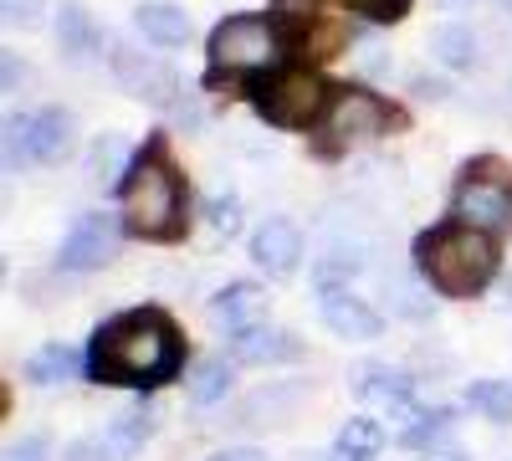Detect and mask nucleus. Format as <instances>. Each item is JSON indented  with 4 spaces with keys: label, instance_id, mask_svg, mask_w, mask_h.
Returning a JSON list of instances; mask_svg holds the SVG:
<instances>
[{
    "label": "nucleus",
    "instance_id": "obj_28",
    "mask_svg": "<svg viewBox=\"0 0 512 461\" xmlns=\"http://www.w3.org/2000/svg\"><path fill=\"white\" fill-rule=\"evenodd\" d=\"M67 461H113V451H108L103 436H88V441H72L67 446Z\"/></svg>",
    "mask_w": 512,
    "mask_h": 461
},
{
    "label": "nucleus",
    "instance_id": "obj_21",
    "mask_svg": "<svg viewBox=\"0 0 512 461\" xmlns=\"http://www.w3.org/2000/svg\"><path fill=\"white\" fill-rule=\"evenodd\" d=\"M226 390H231V369H226V359H200L195 374H190V400H195V405H216Z\"/></svg>",
    "mask_w": 512,
    "mask_h": 461
},
{
    "label": "nucleus",
    "instance_id": "obj_13",
    "mask_svg": "<svg viewBox=\"0 0 512 461\" xmlns=\"http://www.w3.org/2000/svg\"><path fill=\"white\" fill-rule=\"evenodd\" d=\"M72 113L67 108H47V113H36L31 118V159L36 164H52V159H62L67 149H72Z\"/></svg>",
    "mask_w": 512,
    "mask_h": 461
},
{
    "label": "nucleus",
    "instance_id": "obj_8",
    "mask_svg": "<svg viewBox=\"0 0 512 461\" xmlns=\"http://www.w3.org/2000/svg\"><path fill=\"white\" fill-rule=\"evenodd\" d=\"M323 123H328L333 139H374V134H384V123H390V108H384L369 88H338Z\"/></svg>",
    "mask_w": 512,
    "mask_h": 461
},
{
    "label": "nucleus",
    "instance_id": "obj_10",
    "mask_svg": "<svg viewBox=\"0 0 512 461\" xmlns=\"http://www.w3.org/2000/svg\"><path fill=\"white\" fill-rule=\"evenodd\" d=\"M323 323L338 333V339H374V333L384 328L379 313L364 298H354L349 287H323Z\"/></svg>",
    "mask_w": 512,
    "mask_h": 461
},
{
    "label": "nucleus",
    "instance_id": "obj_12",
    "mask_svg": "<svg viewBox=\"0 0 512 461\" xmlns=\"http://www.w3.org/2000/svg\"><path fill=\"white\" fill-rule=\"evenodd\" d=\"M210 318H216L221 328H231V333L262 328V318H267V287H256V282H231L226 292H216Z\"/></svg>",
    "mask_w": 512,
    "mask_h": 461
},
{
    "label": "nucleus",
    "instance_id": "obj_22",
    "mask_svg": "<svg viewBox=\"0 0 512 461\" xmlns=\"http://www.w3.org/2000/svg\"><path fill=\"white\" fill-rule=\"evenodd\" d=\"M359 390L369 395V400H384L390 410H400V405H410V380L400 369H364V380H359Z\"/></svg>",
    "mask_w": 512,
    "mask_h": 461
},
{
    "label": "nucleus",
    "instance_id": "obj_3",
    "mask_svg": "<svg viewBox=\"0 0 512 461\" xmlns=\"http://www.w3.org/2000/svg\"><path fill=\"white\" fill-rule=\"evenodd\" d=\"M123 221L144 241H175L185 231L180 180H175V170H169L159 154L134 159V170H128V180H123Z\"/></svg>",
    "mask_w": 512,
    "mask_h": 461
},
{
    "label": "nucleus",
    "instance_id": "obj_23",
    "mask_svg": "<svg viewBox=\"0 0 512 461\" xmlns=\"http://www.w3.org/2000/svg\"><path fill=\"white\" fill-rule=\"evenodd\" d=\"M384 446V426L379 421H369V415H354V421H344V431H338V451L344 456H374Z\"/></svg>",
    "mask_w": 512,
    "mask_h": 461
},
{
    "label": "nucleus",
    "instance_id": "obj_30",
    "mask_svg": "<svg viewBox=\"0 0 512 461\" xmlns=\"http://www.w3.org/2000/svg\"><path fill=\"white\" fill-rule=\"evenodd\" d=\"M6 461H47V441H41V436H26V441L6 446Z\"/></svg>",
    "mask_w": 512,
    "mask_h": 461
},
{
    "label": "nucleus",
    "instance_id": "obj_16",
    "mask_svg": "<svg viewBox=\"0 0 512 461\" xmlns=\"http://www.w3.org/2000/svg\"><path fill=\"white\" fill-rule=\"evenodd\" d=\"M149 405H139V410H128V415H118V421L103 431V441H108V451H113V461H128L139 446H144V436H149Z\"/></svg>",
    "mask_w": 512,
    "mask_h": 461
},
{
    "label": "nucleus",
    "instance_id": "obj_7",
    "mask_svg": "<svg viewBox=\"0 0 512 461\" xmlns=\"http://www.w3.org/2000/svg\"><path fill=\"white\" fill-rule=\"evenodd\" d=\"M118 257V221L103 216V211H88V216H77L72 231L62 236V267L67 272H98L103 262Z\"/></svg>",
    "mask_w": 512,
    "mask_h": 461
},
{
    "label": "nucleus",
    "instance_id": "obj_9",
    "mask_svg": "<svg viewBox=\"0 0 512 461\" xmlns=\"http://www.w3.org/2000/svg\"><path fill=\"white\" fill-rule=\"evenodd\" d=\"M113 72H118V82L134 98H149V103H169V98H175V72H169L164 62H154V57H144V52L113 47Z\"/></svg>",
    "mask_w": 512,
    "mask_h": 461
},
{
    "label": "nucleus",
    "instance_id": "obj_17",
    "mask_svg": "<svg viewBox=\"0 0 512 461\" xmlns=\"http://www.w3.org/2000/svg\"><path fill=\"white\" fill-rule=\"evenodd\" d=\"M431 52H436L446 67H472V62H477V36H472V26L446 21V26H436V36H431Z\"/></svg>",
    "mask_w": 512,
    "mask_h": 461
},
{
    "label": "nucleus",
    "instance_id": "obj_2",
    "mask_svg": "<svg viewBox=\"0 0 512 461\" xmlns=\"http://www.w3.org/2000/svg\"><path fill=\"white\" fill-rule=\"evenodd\" d=\"M415 257H420L425 282H431L436 292H446V298H472V292H482L497 277V246H492V236L461 226V221L441 226L431 236H420Z\"/></svg>",
    "mask_w": 512,
    "mask_h": 461
},
{
    "label": "nucleus",
    "instance_id": "obj_29",
    "mask_svg": "<svg viewBox=\"0 0 512 461\" xmlns=\"http://www.w3.org/2000/svg\"><path fill=\"white\" fill-rule=\"evenodd\" d=\"M210 226H216V231H226V236H231V231L241 226V205H236L231 195H226V200H216V205H210Z\"/></svg>",
    "mask_w": 512,
    "mask_h": 461
},
{
    "label": "nucleus",
    "instance_id": "obj_4",
    "mask_svg": "<svg viewBox=\"0 0 512 461\" xmlns=\"http://www.w3.org/2000/svg\"><path fill=\"white\" fill-rule=\"evenodd\" d=\"M251 103L277 129H308L313 118L328 113V88L313 72L292 67V72H272L267 82H251Z\"/></svg>",
    "mask_w": 512,
    "mask_h": 461
},
{
    "label": "nucleus",
    "instance_id": "obj_33",
    "mask_svg": "<svg viewBox=\"0 0 512 461\" xmlns=\"http://www.w3.org/2000/svg\"><path fill=\"white\" fill-rule=\"evenodd\" d=\"M16 77H26V72L16 67V52H6V88H16Z\"/></svg>",
    "mask_w": 512,
    "mask_h": 461
},
{
    "label": "nucleus",
    "instance_id": "obj_20",
    "mask_svg": "<svg viewBox=\"0 0 512 461\" xmlns=\"http://www.w3.org/2000/svg\"><path fill=\"white\" fill-rule=\"evenodd\" d=\"M466 405L482 410L487 421L507 426V421H512V385H502V380H477L472 390H466Z\"/></svg>",
    "mask_w": 512,
    "mask_h": 461
},
{
    "label": "nucleus",
    "instance_id": "obj_6",
    "mask_svg": "<svg viewBox=\"0 0 512 461\" xmlns=\"http://www.w3.org/2000/svg\"><path fill=\"white\" fill-rule=\"evenodd\" d=\"M456 221L472 231H502L512 226V180L507 175H472L456 185Z\"/></svg>",
    "mask_w": 512,
    "mask_h": 461
},
{
    "label": "nucleus",
    "instance_id": "obj_15",
    "mask_svg": "<svg viewBox=\"0 0 512 461\" xmlns=\"http://www.w3.org/2000/svg\"><path fill=\"white\" fill-rule=\"evenodd\" d=\"M292 354H297V344L287 339V333H277V328L236 333V359L241 364H277V359H292Z\"/></svg>",
    "mask_w": 512,
    "mask_h": 461
},
{
    "label": "nucleus",
    "instance_id": "obj_11",
    "mask_svg": "<svg viewBox=\"0 0 512 461\" xmlns=\"http://www.w3.org/2000/svg\"><path fill=\"white\" fill-rule=\"evenodd\" d=\"M251 257L262 262L272 277H287L297 267V257H303V231H297L292 221H282V216H272L262 231L251 236Z\"/></svg>",
    "mask_w": 512,
    "mask_h": 461
},
{
    "label": "nucleus",
    "instance_id": "obj_19",
    "mask_svg": "<svg viewBox=\"0 0 512 461\" xmlns=\"http://www.w3.org/2000/svg\"><path fill=\"white\" fill-rule=\"evenodd\" d=\"M72 369H77V354H72L67 344H47V349H36V354L26 359V380H31V385H62Z\"/></svg>",
    "mask_w": 512,
    "mask_h": 461
},
{
    "label": "nucleus",
    "instance_id": "obj_36",
    "mask_svg": "<svg viewBox=\"0 0 512 461\" xmlns=\"http://www.w3.org/2000/svg\"><path fill=\"white\" fill-rule=\"evenodd\" d=\"M507 11H512V0H507Z\"/></svg>",
    "mask_w": 512,
    "mask_h": 461
},
{
    "label": "nucleus",
    "instance_id": "obj_25",
    "mask_svg": "<svg viewBox=\"0 0 512 461\" xmlns=\"http://www.w3.org/2000/svg\"><path fill=\"white\" fill-rule=\"evenodd\" d=\"M26 159H31V118L11 113L6 118V170H21Z\"/></svg>",
    "mask_w": 512,
    "mask_h": 461
},
{
    "label": "nucleus",
    "instance_id": "obj_34",
    "mask_svg": "<svg viewBox=\"0 0 512 461\" xmlns=\"http://www.w3.org/2000/svg\"><path fill=\"white\" fill-rule=\"evenodd\" d=\"M431 461H466L461 451H441V456H431Z\"/></svg>",
    "mask_w": 512,
    "mask_h": 461
},
{
    "label": "nucleus",
    "instance_id": "obj_26",
    "mask_svg": "<svg viewBox=\"0 0 512 461\" xmlns=\"http://www.w3.org/2000/svg\"><path fill=\"white\" fill-rule=\"evenodd\" d=\"M349 6H354L364 21H374V26H395V21L410 16V0H349Z\"/></svg>",
    "mask_w": 512,
    "mask_h": 461
},
{
    "label": "nucleus",
    "instance_id": "obj_1",
    "mask_svg": "<svg viewBox=\"0 0 512 461\" xmlns=\"http://www.w3.org/2000/svg\"><path fill=\"white\" fill-rule=\"evenodd\" d=\"M180 359H185V349H180L175 323H169L164 313H154V308H144V313H123L108 328H98L88 369H93V380H103V385L154 390L164 380H175Z\"/></svg>",
    "mask_w": 512,
    "mask_h": 461
},
{
    "label": "nucleus",
    "instance_id": "obj_27",
    "mask_svg": "<svg viewBox=\"0 0 512 461\" xmlns=\"http://www.w3.org/2000/svg\"><path fill=\"white\" fill-rule=\"evenodd\" d=\"M446 421H451L446 410H420V421H415V426H405V431H400V441H405V446H425V441H436V436L446 431Z\"/></svg>",
    "mask_w": 512,
    "mask_h": 461
},
{
    "label": "nucleus",
    "instance_id": "obj_32",
    "mask_svg": "<svg viewBox=\"0 0 512 461\" xmlns=\"http://www.w3.org/2000/svg\"><path fill=\"white\" fill-rule=\"evenodd\" d=\"M210 461H267L262 451H251V446H236V451H216Z\"/></svg>",
    "mask_w": 512,
    "mask_h": 461
},
{
    "label": "nucleus",
    "instance_id": "obj_35",
    "mask_svg": "<svg viewBox=\"0 0 512 461\" xmlns=\"http://www.w3.org/2000/svg\"><path fill=\"white\" fill-rule=\"evenodd\" d=\"M446 6H451V11H461V6H466V0H446Z\"/></svg>",
    "mask_w": 512,
    "mask_h": 461
},
{
    "label": "nucleus",
    "instance_id": "obj_31",
    "mask_svg": "<svg viewBox=\"0 0 512 461\" xmlns=\"http://www.w3.org/2000/svg\"><path fill=\"white\" fill-rule=\"evenodd\" d=\"M36 11H41V0H6V21L11 26H31Z\"/></svg>",
    "mask_w": 512,
    "mask_h": 461
},
{
    "label": "nucleus",
    "instance_id": "obj_5",
    "mask_svg": "<svg viewBox=\"0 0 512 461\" xmlns=\"http://www.w3.org/2000/svg\"><path fill=\"white\" fill-rule=\"evenodd\" d=\"M282 52V36L267 16H226L210 31V67L216 72H262Z\"/></svg>",
    "mask_w": 512,
    "mask_h": 461
},
{
    "label": "nucleus",
    "instance_id": "obj_14",
    "mask_svg": "<svg viewBox=\"0 0 512 461\" xmlns=\"http://www.w3.org/2000/svg\"><path fill=\"white\" fill-rule=\"evenodd\" d=\"M134 26L149 41H159V47H185V36H190V16L180 6H169V0H144L134 11Z\"/></svg>",
    "mask_w": 512,
    "mask_h": 461
},
{
    "label": "nucleus",
    "instance_id": "obj_18",
    "mask_svg": "<svg viewBox=\"0 0 512 461\" xmlns=\"http://www.w3.org/2000/svg\"><path fill=\"white\" fill-rule=\"evenodd\" d=\"M57 36H62V52L72 62H88V52L98 47V31H93V21H88V11H82V6H62Z\"/></svg>",
    "mask_w": 512,
    "mask_h": 461
},
{
    "label": "nucleus",
    "instance_id": "obj_24",
    "mask_svg": "<svg viewBox=\"0 0 512 461\" xmlns=\"http://www.w3.org/2000/svg\"><path fill=\"white\" fill-rule=\"evenodd\" d=\"M128 170H134V164H128V144L118 134H103L93 144V175L98 180H113V175H128Z\"/></svg>",
    "mask_w": 512,
    "mask_h": 461
}]
</instances>
